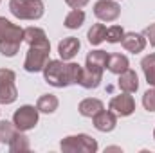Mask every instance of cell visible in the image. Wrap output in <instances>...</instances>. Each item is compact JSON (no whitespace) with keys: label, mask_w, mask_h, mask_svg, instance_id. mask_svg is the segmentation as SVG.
Returning <instances> with one entry per match:
<instances>
[{"label":"cell","mask_w":155,"mask_h":153,"mask_svg":"<svg viewBox=\"0 0 155 153\" xmlns=\"http://www.w3.org/2000/svg\"><path fill=\"white\" fill-rule=\"evenodd\" d=\"M94 15L101 22H114L121 15V7L114 0H97L94 5Z\"/></svg>","instance_id":"obj_9"},{"label":"cell","mask_w":155,"mask_h":153,"mask_svg":"<svg viewBox=\"0 0 155 153\" xmlns=\"http://www.w3.org/2000/svg\"><path fill=\"white\" fill-rule=\"evenodd\" d=\"M67 2V5H71L72 9H81V7H85L87 4H88V0H65Z\"/></svg>","instance_id":"obj_27"},{"label":"cell","mask_w":155,"mask_h":153,"mask_svg":"<svg viewBox=\"0 0 155 153\" xmlns=\"http://www.w3.org/2000/svg\"><path fill=\"white\" fill-rule=\"evenodd\" d=\"M9 9L18 20H38L45 13L41 0H9Z\"/></svg>","instance_id":"obj_4"},{"label":"cell","mask_w":155,"mask_h":153,"mask_svg":"<svg viewBox=\"0 0 155 153\" xmlns=\"http://www.w3.org/2000/svg\"><path fill=\"white\" fill-rule=\"evenodd\" d=\"M78 110H79V114L83 115V117H94V115L99 114L101 110H105V106H103V103H101L99 99L87 97V99H83V101L79 103Z\"/></svg>","instance_id":"obj_15"},{"label":"cell","mask_w":155,"mask_h":153,"mask_svg":"<svg viewBox=\"0 0 155 153\" xmlns=\"http://www.w3.org/2000/svg\"><path fill=\"white\" fill-rule=\"evenodd\" d=\"M24 41V29L11 24L0 16V52L7 58H13Z\"/></svg>","instance_id":"obj_3"},{"label":"cell","mask_w":155,"mask_h":153,"mask_svg":"<svg viewBox=\"0 0 155 153\" xmlns=\"http://www.w3.org/2000/svg\"><path fill=\"white\" fill-rule=\"evenodd\" d=\"M108 61V52L107 50H92L87 54V63L83 69V77H81V86L85 88H96L101 83L103 70Z\"/></svg>","instance_id":"obj_2"},{"label":"cell","mask_w":155,"mask_h":153,"mask_svg":"<svg viewBox=\"0 0 155 153\" xmlns=\"http://www.w3.org/2000/svg\"><path fill=\"white\" fill-rule=\"evenodd\" d=\"M43 77L49 85L56 88H63L69 85L81 83L83 67L78 63H65L61 60H49L43 67Z\"/></svg>","instance_id":"obj_1"},{"label":"cell","mask_w":155,"mask_h":153,"mask_svg":"<svg viewBox=\"0 0 155 153\" xmlns=\"http://www.w3.org/2000/svg\"><path fill=\"white\" fill-rule=\"evenodd\" d=\"M79 47H81V43H79L78 38H74V36L63 38L58 43V54H60V58H61L63 61H69V60H72L78 54Z\"/></svg>","instance_id":"obj_11"},{"label":"cell","mask_w":155,"mask_h":153,"mask_svg":"<svg viewBox=\"0 0 155 153\" xmlns=\"http://www.w3.org/2000/svg\"><path fill=\"white\" fill-rule=\"evenodd\" d=\"M63 153H96L97 151V142L96 139L79 133V135H69L61 141L60 144Z\"/></svg>","instance_id":"obj_5"},{"label":"cell","mask_w":155,"mask_h":153,"mask_svg":"<svg viewBox=\"0 0 155 153\" xmlns=\"http://www.w3.org/2000/svg\"><path fill=\"white\" fill-rule=\"evenodd\" d=\"M130 67V61L124 54H108V61H107V69L112 72V74H117L121 76L124 70H128Z\"/></svg>","instance_id":"obj_14"},{"label":"cell","mask_w":155,"mask_h":153,"mask_svg":"<svg viewBox=\"0 0 155 153\" xmlns=\"http://www.w3.org/2000/svg\"><path fill=\"white\" fill-rule=\"evenodd\" d=\"M16 76L9 69H0V105H11L18 97L16 90Z\"/></svg>","instance_id":"obj_7"},{"label":"cell","mask_w":155,"mask_h":153,"mask_svg":"<svg viewBox=\"0 0 155 153\" xmlns=\"http://www.w3.org/2000/svg\"><path fill=\"white\" fill-rule=\"evenodd\" d=\"M20 130L15 126V122H9V121H0V142H5L9 144V141L18 133Z\"/></svg>","instance_id":"obj_22"},{"label":"cell","mask_w":155,"mask_h":153,"mask_svg":"<svg viewBox=\"0 0 155 153\" xmlns=\"http://www.w3.org/2000/svg\"><path fill=\"white\" fill-rule=\"evenodd\" d=\"M0 2H2V0H0Z\"/></svg>","instance_id":"obj_29"},{"label":"cell","mask_w":155,"mask_h":153,"mask_svg":"<svg viewBox=\"0 0 155 153\" xmlns=\"http://www.w3.org/2000/svg\"><path fill=\"white\" fill-rule=\"evenodd\" d=\"M49 54H51V45H29V50L24 61V69L27 72L43 70V67L49 61Z\"/></svg>","instance_id":"obj_6"},{"label":"cell","mask_w":155,"mask_h":153,"mask_svg":"<svg viewBox=\"0 0 155 153\" xmlns=\"http://www.w3.org/2000/svg\"><path fill=\"white\" fill-rule=\"evenodd\" d=\"M38 108L31 106V105H25V106H20L15 115H13V122L15 126L20 130V132H27V130H33L36 124H38Z\"/></svg>","instance_id":"obj_8"},{"label":"cell","mask_w":155,"mask_h":153,"mask_svg":"<svg viewBox=\"0 0 155 153\" xmlns=\"http://www.w3.org/2000/svg\"><path fill=\"white\" fill-rule=\"evenodd\" d=\"M143 36L150 41L152 47H155V24H150V25L143 31Z\"/></svg>","instance_id":"obj_26"},{"label":"cell","mask_w":155,"mask_h":153,"mask_svg":"<svg viewBox=\"0 0 155 153\" xmlns=\"http://www.w3.org/2000/svg\"><path fill=\"white\" fill-rule=\"evenodd\" d=\"M141 67H143V72H144V77H146L148 85L155 86V52L143 58Z\"/></svg>","instance_id":"obj_19"},{"label":"cell","mask_w":155,"mask_h":153,"mask_svg":"<svg viewBox=\"0 0 155 153\" xmlns=\"http://www.w3.org/2000/svg\"><path fill=\"white\" fill-rule=\"evenodd\" d=\"M87 38H88V41H90L92 45L103 43L105 38H107V27H105V24H94V25L88 29Z\"/></svg>","instance_id":"obj_20"},{"label":"cell","mask_w":155,"mask_h":153,"mask_svg":"<svg viewBox=\"0 0 155 153\" xmlns=\"http://www.w3.org/2000/svg\"><path fill=\"white\" fill-rule=\"evenodd\" d=\"M119 88L123 92H128V94L137 92V88H139V77H137V74L134 70H130V69L124 70L119 76Z\"/></svg>","instance_id":"obj_16"},{"label":"cell","mask_w":155,"mask_h":153,"mask_svg":"<svg viewBox=\"0 0 155 153\" xmlns=\"http://www.w3.org/2000/svg\"><path fill=\"white\" fill-rule=\"evenodd\" d=\"M153 139H155V132H153Z\"/></svg>","instance_id":"obj_28"},{"label":"cell","mask_w":155,"mask_h":153,"mask_svg":"<svg viewBox=\"0 0 155 153\" xmlns=\"http://www.w3.org/2000/svg\"><path fill=\"white\" fill-rule=\"evenodd\" d=\"M83 22H85V13L81 9H72L65 16V27L67 29H78L83 25Z\"/></svg>","instance_id":"obj_23"},{"label":"cell","mask_w":155,"mask_h":153,"mask_svg":"<svg viewBox=\"0 0 155 153\" xmlns=\"http://www.w3.org/2000/svg\"><path fill=\"white\" fill-rule=\"evenodd\" d=\"M108 108H110V112H114L119 117H128V115L134 114V110H135V101H134V97L128 92H123V94L116 96L110 101Z\"/></svg>","instance_id":"obj_10"},{"label":"cell","mask_w":155,"mask_h":153,"mask_svg":"<svg viewBox=\"0 0 155 153\" xmlns=\"http://www.w3.org/2000/svg\"><path fill=\"white\" fill-rule=\"evenodd\" d=\"M124 36V31H123V27L121 25H112V27H108L107 29V41H110V43H119L121 40Z\"/></svg>","instance_id":"obj_24"},{"label":"cell","mask_w":155,"mask_h":153,"mask_svg":"<svg viewBox=\"0 0 155 153\" xmlns=\"http://www.w3.org/2000/svg\"><path fill=\"white\" fill-rule=\"evenodd\" d=\"M58 105H60V101H58V97L54 94H43V96L38 97L36 108L41 114H54L58 110Z\"/></svg>","instance_id":"obj_18"},{"label":"cell","mask_w":155,"mask_h":153,"mask_svg":"<svg viewBox=\"0 0 155 153\" xmlns=\"http://www.w3.org/2000/svg\"><path fill=\"white\" fill-rule=\"evenodd\" d=\"M121 43H123V47H124L128 52L137 54V52H143V50H144V47H146V38H144L143 34H137V33H124Z\"/></svg>","instance_id":"obj_13"},{"label":"cell","mask_w":155,"mask_h":153,"mask_svg":"<svg viewBox=\"0 0 155 153\" xmlns=\"http://www.w3.org/2000/svg\"><path fill=\"white\" fill-rule=\"evenodd\" d=\"M9 150L13 153H20V151H29V139L22 133V132H18L11 141H9Z\"/></svg>","instance_id":"obj_21"},{"label":"cell","mask_w":155,"mask_h":153,"mask_svg":"<svg viewBox=\"0 0 155 153\" xmlns=\"http://www.w3.org/2000/svg\"><path fill=\"white\" fill-rule=\"evenodd\" d=\"M92 119H94L96 130H99V132H112L117 124V115L114 112H110V110L108 112L107 110H101L99 114L94 115Z\"/></svg>","instance_id":"obj_12"},{"label":"cell","mask_w":155,"mask_h":153,"mask_svg":"<svg viewBox=\"0 0 155 153\" xmlns=\"http://www.w3.org/2000/svg\"><path fill=\"white\" fill-rule=\"evenodd\" d=\"M143 106L148 112H155V86L144 92V96H143Z\"/></svg>","instance_id":"obj_25"},{"label":"cell","mask_w":155,"mask_h":153,"mask_svg":"<svg viewBox=\"0 0 155 153\" xmlns=\"http://www.w3.org/2000/svg\"><path fill=\"white\" fill-rule=\"evenodd\" d=\"M24 41H27L29 45H51L45 31L40 29V27H27V29H24Z\"/></svg>","instance_id":"obj_17"}]
</instances>
